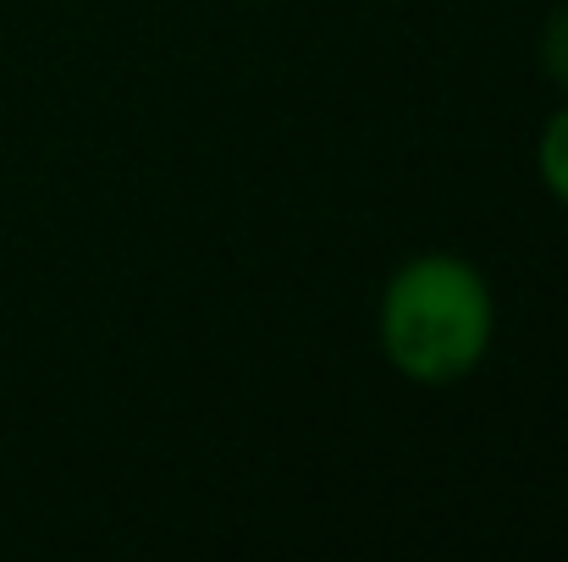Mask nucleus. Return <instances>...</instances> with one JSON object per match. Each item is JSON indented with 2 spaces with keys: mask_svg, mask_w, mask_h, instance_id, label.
I'll use <instances>...</instances> for the list:
<instances>
[{
  "mask_svg": "<svg viewBox=\"0 0 568 562\" xmlns=\"http://www.w3.org/2000/svg\"><path fill=\"white\" fill-rule=\"evenodd\" d=\"M491 287L458 254H419L381 293V348L392 370L419 386H447L475 370L491 348Z\"/></svg>",
  "mask_w": 568,
  "mask_h": 562,
  "instance_id": "1",
  "label": "nucleus"
},
{
  "mask_svg": "<svg viewBox=\"0 0 568 562\" xmlns=\"http://www.w3.org/2000/svg\"><path fill=\"white\" fill-rule=\"evenodd\" d=\"M536 166H541V183L552 187L568 204V105L541 127V144H536Z\"/></svg>",
  "mask_w": 568,
  "mask_h": 562,
  "instance_id": "2",
  "label": "nucleus"
},
{
  "mask_svg": "<svg viewBox=\"0 0 568 562\" xmlns=\"http://www.w3.org/2000/svg\"><path fill=\"white\" fill-rule=\"evenodd\" d=\"M541 67L552 72V83L568 89V6L547 22V33H541Z\"/></svg>",
  "mask_w": 568,
  "mask_h": 562,
  "instance_id": "3",
  "label": "nucleus"
}]
</instances>
